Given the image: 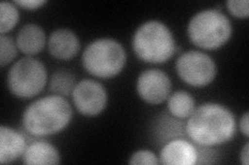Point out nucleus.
<instances>
[{
	"label": "nucleus",
	"instance_id": "obj_15",
	"mask_svg": "<svg viewBox=\"0 0 249 165\" xmlns=\"http://www.w3.org/2000/svg\"><path fill=\"white\" fill-rule=\"evenodd\" d=\"M166 101L169 115L178 120H187L196 107L194 97L183 90L170 93Z\"/></svg>",
	"mask_w": 249,
	"mask_h": 165
},
{
	"label": "nucleus",
	"instance_id": "obj_19",
	"mask_svg": "<svg viewBox=\"0 0 249 165\" xmlns=\"http://www.w3.org/2000/svg\"><path fill=\"white\" fill-rule=\"evenodd\" d=\"M129 164L131 165H158L160 163L159 157L150 150H139L130 157Z\"/></svg>",
	"mask_w": 249,
	"mask_h": 165
},
{
	"label": "nucleus",
	"instance_id": "obj_3",
	"mask_svg": "<svg viewBox=\"0 0 249 165\" xmlns=\"http://www.w3.org/2000/svg\"><path fill=\"white\" fill-rule=\"evenodd\" d=\"M132 48L138 59L146 63L162 64L176 54L177 45L169 27L161 21L142 23L133 34Z\"/></svg>",
	"mask_w": 249,
	"mask_h": 165
},
{
	"label": "nucleus",
	"instance_id": "obj_12",
	"mask_svg": "<svg viewBox=\"0 0 249 165\" xmlns=\"http://www.w3.org/2000/svg\"><path fill=\"white\" fill-rule=\"evenodd\" d=\"M28 145L25 136L12 127H0V162L13 163L22 158Z\"/></svg>",
	"mask_w": 249,
	"mask_h": 165
},
{
	"label": "nucleus",
	"instance_id": "obj_2",
	"mask_svg": "<svg viewBox=\"0 0 249 165\" xmlns=\"http://www.w3.org/2000/svg\"><path fill=\"white\" fill-rule=\"evenodd\" d=\"M72 118L73 109L66 97L51 94L27 105L22 114V125L28 135L44 137L67 128Z\"/></svg>",
	"mask_w": 249,
	"mask_h": 165
},
{
	"label": "nucleus",
	"instance_id": "obj_18",
	"mask_svg": "<svg viewBox=\"0 0 249 165\" xmlns=\"http://www.w3.org/2000/svg\"><path fill=\"white\" fill-rule=\"evenodd\" d=\"M18 50L17 44L13 37L6 34L0 35V65L1 67L6 66L15 60Z\"/></svg>",
	"mask_w": 249,
	"mask_h": 165
},
{
	"label": "nucleus",
	"instance_id": "obj_20",
	"mask_svg": "<svg viewBox=\"0 0 249 165\" xmlns=\"http://www.w3.org/2000/svg\"><path fill=\"white\" fill-rule=\"evenodd\" d=\"M227 7L230 14L238 19H247L249 15L248 0H229Z\"/></svg>",
	"mask_w": 249,
	"mask_h": 165
},
{
	"label": "nucleus",
	"instance_id": "obj_7",
	"mask_svg": "<svg viewBox=\"0 0 249 165\" xmlns=\"http://www.w3.org/2000/svg\"><path fill=\"white\" fill-rule=\"evenodd\" d=\"M176 70L184 83L196 88L206 87L217 75V65L213 58L196 50L182 53L177 59Z\"/></svg>",
	"mask_w": 249,
	"mask_h": 165
},
{
	"label": "nucleus",
	"instance_id": "obj_6",
	"mask_svg": "<svg viewBox=\"0 0 249 165\" xmlns=\"http://www.w3.org/2000/svg\"><path fill=\"white\" fill-rule=\"evenodd\" d=\"M48 74L40 60L21 58L12 65L6 76L7 88L15 97L28 99L36 97L46 87Z\"/></svg>",
	"mask_w": 249,
	"mask_h": 165
},
{
	"label": "nucleus",
	"instance_id": "obj_13",
	"mask_svg": "<svg viewBox=\"0 0 249 165\" xmlns=\"http://www.w3.org/2000/svg\"><path fill=\"white\" fill-rule=\"evenodd\" d=\"M16 44L21 53L29 57L35 56L44 50L47 44L45 30L35 23H28L19 29Z\"/></svg>",
	"mask_w": 249,
	"mask_h": 165
},
{
	"label": "nucleus",
	"instance_id": "obj_14",
	"mask_svg": "<svg viewBox=\"0 0 249 165\" xmlns=\"http://www.w3.org/2000/svg\"><path fill=\"white\" fill-rule=\"evenodd\" d=\"M22 161L29 165L59 164L61 157L59 151L52 144L38 140L30 144L22 157Z\"/></svg>",
	"mask_w": 249,
	"mask_h": 165
},
{
	"label": "nucleus",
	"instance_id": "obj_21",
	"mask_svg": "<svg viewBox=\"0 0 249 165\" xmlns=\"http://www.w3.org/2000/svg\"><path fill=\"white\" fill-rule=\"evenodd\" d=\"M13 2L24 10L35 11L44 6L47 3V0H15Z\"/></svg>",
	"mask_w": 249,
	"mask_h": 165
},
{
	"label": "nucleus",
	"instance_id": "obj_9",
	"mask_svg": "<svg viewBox=\"0 0 249 165\" xmlns=\"http://www.w3.org/2000/svg\"><path fill=\"white\" fill-rule=\"evenodd\" d=\"M171 80L168 75L158 68L143 70L137 77L136 91L140 99L151 105L165 102L170 95Z\"/></svg>",
	"mask_w": 249,
	"mask_h": 165
},
{
	"label": "nucleus",
	"instance_id": "obj_1",
	"mask_svg": "<svg viewBox=\"0 0 249 165\" xmlns=\"http://www.w3.org/2000/svg\"><path fill=\"white\" fill-rule=\"evenodd\" d=\"M236 130L235 114L216 102H206L196 107L185 125V135L194 145L210 148L229 143Z\"/></svg>",
	"mask_w": 249,
	"mask_h": 165
},
{
	"label": "nucleus",
	"instance_id": "obj_17",
	"mask_svg": "<svg viewBox=\"0 0 249 165\" xmlns=\"http://www.w3.org/2000/svg\"><path fill=\"white\" fill-rule=\"evenodd\" d=\"M20 13L14 2L2 1L0 3V33L5 34L18 24Z\"/></svg>",
	"mask_w": 249,
	"mask_h": 165
},
{
	"label": "nucleus",
	"instance_id": "obj_16",
	"mask_svg": "<svg viewBox=\"0 0 249 165\" xmlns=\"http://www.w3.org/2000/svg\"><path fill=\"white\" fill-rule=\"evenodd\" d=\"M77 82L76 76L70 70L59 69L54 72L50 77L49 90L52 94L67 97L72 95Z\"/></svg>",
	"mask_w": 249,
	"mask_h": 165
},
{
	"label": "nucleus",
	"instance_id": "obj_4",
	"mask_svg": "<svg viewBox=\"0 0 249 165\" xmlns=\"http://www.w3.org/2000/svg\"><path fill=\"white\" fill-rule=\"evenodd\" d=\"M187 35L197 48L212 51L229 43L232 35V25L220 10H201L191 17Z\"/></svg>",
	"mask_w": 249,
	"mask_h": 165
},
{
	"label": "nucleus",
	"instance_id": "obj_5",
	"mask_svg": "<svg viewBox=\"0 0 249 165\" xmlns=\"http://www.w3.org/2000/svg\"><path fill=\"white\" fill-rule=\"evenodd\" d=\"M82 65L87 72L99 78H112L126 66L127 53L114 38L102 37L90 42L83 51Z\"/></svg>",
	"mask_w": 249,
	"mask_h": 165
},
{
	"label": "nucleus",
	"instance_id": "obj_23",
	"mask_svg": "<svg viewBox=\"0 0 249 165\" xmlns=\"http://www.w3.org/2000/svg\"><path fill=\"white\" fill-rule=\"evenodd\" d=\"M240 162L243 165L249 164V143H246L240 153Z\"/></svg>",
	"mask_w": 249,
	"mask_h": 165
},
{
	"label": "nucleus",
	"instance_id": "obj_22",
	"mask_svg": "<svg viewBox=\"0 0 249 165\" xmlns=\"http://www.w3.org/2000/svg\"><path fill=\"white\" fill-rule=\"evenodd\" d=\"M239 126H240L241 132L243 133V135L245 137H248L249 136V113L248 112H245L243 116L241 117Z\"/></svg>",
	"mask_w": 249,
	"mask_h": 165
},
{
	"label": "nucleus",
	"instance_id": "obj_8",
	"mask_svg": "<svg viewBox=\"0 0 249 165\" xmlns=\"http://www.w3.org/2000/svg\"><path fill=\"white\" fill-rule=\"evenodd\" d=\"M73 104L84 117H96L107 106L108 95L104 86L91 78L78 82L72 92Z\"/></svg>",
	"mask_w": 249,
	"mask_h": 165
},
{
	"label": "nucleus",
	"instance_id": "obj_10",
	"mask_svg": "<svg viewBox=\"0 0 249 165\" xmlns=\"http://www.w3.org/2000/svg\"><path fill=\"white\" fill-rule=\"evenodd\" d=\"M159 159L164 165H194L197 163V147L191 140L175 137L163 146Z\"/></svg>",
	"mask_w": 249,
	"mask_h": 165
},
{
	"label": "nucleus",
	"instance_id": "obj_11",
	"mask_svg": "<svg viewBox=\"0 0 249 165\" xmlns=\"http://www.w3.org/2000/svg\"><path fill=\"white\" fill-rule=\"evenodd\" d=\"M47 45L52 57L61 61H69L79 52L80 41L74 31L58 28L52 31L47 41Z\"/></svg>",
	"mask_w": 249,
	"mask_h": 165
}]
</instances>
